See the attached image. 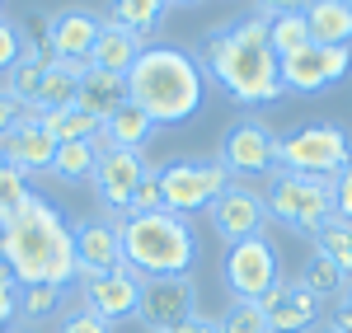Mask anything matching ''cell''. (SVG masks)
Segmentation results:
<instances>
[{
  "mask_svg": "<svg viewBox=\"0 0 352 333\" xmlns=\"http://www.w3.org/2000/svg\"><path fill=\"white\" fill-rule=\"evenodd\" d=\"M0 263L19 286H66L76 282V235L66 216L38 193L0 216Z\"/></svg>",
  "mask_w": 352,
  "mask_h": 333,
  "instance_id": "1",
  "label": "cell"
},
{
  "mask_svg": "<svg viewBox=\"0 0 352 333\" xmlns=\"http://www.w3.org/2000/svg\"><path fill=\"white\" fill-rule=\"evenodd\" d=\"M202 71H212L217 84L244 108L277 104L287 94L282 89V56L272 52L263 14H244L235 24L217 28L202 43Z\"/></svg>",
  "mask_w": 352,
  "mask_h": 333,
  "instance_id": "2",
  "label": "cell"
},
{
  "mask_svg": "<svg viewBox=\"0 0 352 333\" xmlns=\"http://www.w3.org/2000/svg\"><path fill=\"white\" fill-rule=\"evenodd\" d=\"M202 61L184 47L155 43L136 56V66L127 71V104L146 113L155 127H179L202 108Z\"/></svg>",
  "mask_w": 352,
  "mask_h": 333,
  "instance_id": "3",
  "label": "cell"
},
{
  "mask_svg": "<svg viewBox=\"0 0 352 333\" xmlns=\"http://www.w3.org/2000/svg\"><path fill=\"white\" fill-rule=\"evenodd\" d=\"M122 240V263L136 277H188L197 263V235L184 216L174 211H146V216H122L118 221Z\"/></svg>",
  "mask_w": 352,
  "mask_h": 333,
  "instance_id": "4",
  "label": "cell"
},
{
  "mask_svg": "<svg viewBox=\"0 0 352 333\" xmlns=\"http://www.w3.org/2000/svg\"><path fill=\"white\" fill-rule=\"evenodd\" d=\"M352 165V137L333 122H310L287 137H277V174H305V179H338Z\"/></svg>",
  "mask_w": 352,
  "mask_h": 333,
  "instance_id": "5",
  "label": "cell"
},
{
  "mask_svg": "<svg viewBox=\"0 0 352 333\" xmlns=\"http://www.w3.org/2000/svg\"><path fill=\"white\" fill-rule=\"evenodd\" d=\"M263 207H268L272 221L292 225V230H300L310 240L333 216V179H305V174H287L282 169V174H272Z\"/></svg>",
  "mask_w": 352,
  "mask_h": 333,
  "instance_id": "6",
  "label": "cell"
},
{
  "mask_svg": "<svg viewBox=\"0 0 352 333\" xmlns=\"http://www.w3.org/2000/svg\"><path fill=\"white\" fill-rule=\"evenodd\" d=\"M155 174H160L164 211H174L184 221L192 211H212V202L230 188V174L221 160H179V165L155 169Z\"/></svg>",
  "mask_w": 352,
  "mask_h": 333,
  "instance_id": "7",
  "label": "cell"
},
{
  "mask_svg": "<svg viewBox=\"0 0 352 333\" xmlns=\"http://www.w3.org/2000/svg\"><path fill=\"white\" fill-rule=\"evenodd\" d=\"M277 282H282V263H277V249L263 235H254L244 244H230V253H226V286H230L235 301H263Z\"/></svg>",
  "mask_w": 352,
  "mask_h": 333,
  "instance_id": "8",
  "label": "cell"
},
{
  "mask_svg": "<svg viewBox=\"0 0 352 333\" xmlns=\"http://www.w3.org/2000/svg\"><path fill=\"white\" fill-rule=\"evenodd\" d=\"M192 314H197V286H192V277H146L141 282L136 319L151 333H174Z\"/></svg>",
  "mask_w": 352,
  "mask_h": 333,
  "instance_id": "9",
  "label": "cell"
},
{
  "mask_svg": "<svg viewBox=\"0 0 352 333\" xmlns=\"http://www.w3.org/2000/svg\"><path fill=\"white\" fill-rule=\"evenodd\" d=\"M348 66H352V47H320V43H305L300 52L282 56V89L320 94V89L343 80Z\"/></svg>",
  "mask_w": 352,
  "mask_h": 333,
  "instance_id": "10",
  "label": "cell"
},
{
  "mask_svg": "<svg viewBox=\"0 0 352 333\" xmlns=\"http://www.w3.org/2000/svg\"><path fill=\"white\" fill-rule=\"evenodd\" d=\"M263 221H268L263 193H254V188H244V183H230V188L212 202V230H217L226 244H244V240L263 235Z\"/></svg>",
  "mask_w": 352,
  "mask_h": 333,
  "instance_id": "11",
  "label": "cell"
},
{
  "mask_svg": "<svg viewBox=\"0 0 352 333\" xmlns=\"http://www.w3.org/2000/svg\"><path fill=\"white\" fill-rule=\"evenodd\" d=\"M151 174L146 165V155L141 150H104L99 155V165H94V193L104 197V207L109 211H122L127 216V207H132V193L141 188V179Z\"/></svg>",
  "mask_w": 352,
  "mask_h": 333,
  "instance_id": "12",
  "label": "cell"
},
{
  "mask_svg": "<svg viewBox=\"0 0 352 333\" xmlns=\"http://www.w3.org/2000/svg\"><path fill=\"white\" fill-rule=\"evenodd\" d=\"M226 174H277V137L263 122H240L221 141Z\"/></svg>",
  "mask_w": 352,
  "mask_h": 333,
  "instance_id": "13",
  "label": "cell"
},
{
  "mask_svg": "<svg viewBox=\"0 0 352 333\" xmlns=\"http://www.w3.org/2000/svg\"><path fill=\"white\" fill-rule=\"evenodd\" d=\"M85 310L99 314L104 324H118V319H132L141 310V277L132 268H113L104 277H89L85 282Z\"/></svg>",
  "mask_w": 352,
  "mask_h": 333,
  "instance_id": "14",
  "label": "cell"
},
{
  "mask_svg": "<svg viewBox=\"0 0 352 333\" xmlns=\"http://www.w3.org/2000/svg\"><path fill=\"white\" fill-rule=\"evenodd\" d=\"M71 235H76V277L80 282L122 268L118 221H80V225H71Z\"/></svg>",
  "mask_w": 352,
  "mask_h": 333,
  "instance_id": "15",
  "label": "cell"
},
{
  "mask_svg": "<svg viewBox=\"0 0 352 333\" xmlns=\"http://www.w3.org/2000/svg\"><path fill=\"white\" fill-rule=\"evenodd\" d=\"M0 155H5V165L19 169V174H38V169H52L56 141L38 127V113H19V122L0 137Z\"/></svg>",
  "mask_w": 352,
  "mask_h": 333,
  "instance_id": "16",
  "label": "cell"
},
{
  "mask_svg": "<svg viewBox=\"0 0 352 333\" xmlns=\"http://www.w3.org/2000/svg\"><path fill=\"white\" fill-rule=\"evenodd\" d=\"M258 306L268 314L272 333H305V329H315V319H320V301L300 282H277Z\"/></svg>",
  "mask_w": 352,
  "mask_h": 333,
  "instance_id": "17",
  "label": "cell"
},
{
  "mask_svg": "<svg viewBox=\"0 0 352 333\" xmlns=\"http://www.w3.org/2000/svg\"><path fill=\"white\" fill-rule=\"evenodd\" d=\"M99 28H104V19H94L89 10H61L47 19V52L56 61H89Z\"/></svg>",
  "mask_w": 352,
  "mask_h": 333,
  "instance_id": "18",
  "label": "cell"
},
{
  "mask_svg": "<svg viewBox=\"0 0 352 333\" xmlns=\"http://www.w3.org/2000/svg\"><path fill=\"white\" fill-rule=\"evenodd\" d=\"M141 52H146V38H136V33H127V28H118V24L104 19L99 43H94V52H89V66L127 80V71L136 66V56H141Z\"/></svg>",
  "mask_w": 352,
  "mask_h": 333,
  "instance_id": "19",
  "label": "cell"
},
{
  "mask_svg": "<svg viewBox=\"0 0 352 333\" xmlns=\"http://www.w3.org/2000/svg\"><path fill=\"white\" fill-rule=\"evenodd\" d=\"M122 104H127V80H122V76L94 71V66L80 76V89H76V108H80V113L99 117V122H109Z\"/></svg>",
  "mask_w": 352,
  "mask_h": 333,
  "instance_id": "20",
  "label": "cell"
},
{
  "mask_svg": "<svg viewBox=\"0 0 352 333\" xmlns=\"http://www.w3.org/2000/svg\"><path fill=\"white\" fill-rule=\"evenodd\" d=\"M300 10L310 24V43H320V47H348L352 43V0H315Z\"/></svg>",
  "mask_w": 352,
  "mask_h": 333,
  "instance_id": "21",
  "label": "cell"
},
{
  "mask_svg": "<svg viewBox=\"0 0 352 333\" xmlns=\"http://www.w3.org/2000/svg\"><path fill=\"white\" fill-rule=\"evenodd\" d=\"M89 71V61H52L43 71V89H38V104L33 113H56V108H76V89L80 76Z\"/></svg>",
  "mask_w": 352,
  "mask_h": 333,
  "instance_id": "22",
  "label": "cell"
},
{
  "mask_svg": "<svg viewBox=\"0 0 352 333\" xmlns=\"http://www.w3.org/2000/svg\"><path fill=\"white\" fill-rule=\"evenodd\" d=\"M52 61H56L52 52L28 47V52L19 56L10 71H5V84H0V89H5V94H10V99H14L24 113H33V104H38V89H43V71H47Z\"/></svg>",
  "mask_w": 352,
  "mask_h": 333,
  "instance_id": "23",
  "label": "cell"
},
{
  "mask_svg": "<svg viewBox=\"0 0 352 333\" xmlns=\"http://www.w3.org/2000/svg\"><path fill=\"white\" fill-rule=\"evenodd\" d=\"M151 137H155V122L136 108V104H122V108L104 122V132H99V141H104L109 150H146Z\"/></svg>",
  "mask_w": 352,
  "mask_h": 333,
  "instance_id": "24",
  "label": "cell"
},
{
  "mask_svg": "<svg viewBox=\"0 0 352 333\" xmlns=\"http://www.w3.org/2000/svg\"><path fill=\"white\" fill-rule=\"evenodd\" d=\"M109 146L94 137V141H66V146H56V160H52V174L56 179H66V183H80V179H94V165H99V155H104Z\"/></svg>",
  "mask_w": 352,
  "mask_h": 333,
  "instance_id": "25",
  "label": "cell"
},
{
  "mask_svg": "<svg viewBox=\"0 0 352 333\" xmlns=\"http://www.w3.org/2000/svg\"><path fill=\"white\" fill-rule=\"evenodd\" d=\"M38 127L56 141V146H66V141H94L104 132V122L99 117H89L80 108H56V113H38Z\"/></svg>",
  "mask_w": 352,
  "mask_h": 333,
  "instance_id": "26",
  "label": "cell"
},
{
  "mask_svg": "<svg viewBox=\"0 0 352 333\" xmlns=\"http://www.w3.org/2000/svg\"><path fill=\"white\" fill-rule=\"evenodd\" d=\"M268 43H272L277 56H292L310 43V24H305V10L300 5H292V10L277 5V14H268Z\"/></svg>",
  "mask_w": 352,
  "mask_h": 333,
  "instance_id": "27",
  "label": "cell"
},
{
  "mask_svg": "<svg viewBox=\"0 0 352 333\" xmlns=\"http://www.w3.org/2000/svg\"><path fill=\"white\" fill-rule=\"evenodd\" d=\"M310 240H315V253H320V258H329V263H333V268L352 282V225L338 221V216H329V221L320 225Z\"/></svg>",
  "mask_w": 352,
  "mask_h": 333,
  "instance_id": "28",
  "label": "cell"
},
{
  "mask_svg": "<svg viewBox=\"0 0 352 333\" xmlns=\"http://www.w3.org/2000/svg\"><path fill=\"white\" fill-rule=\"evenodd\" d=\"M164 10H169L164 0H118L113 14H109V24L127 28V33H136V38H146V33L164 19Z\"/></svg>",
  "mask_w": 352,
  "mask_h": 333,
  "instance_id": "29",
  "label": "cell"
},
{
  "mask_svg": "<svg viewBox=\"0 0 352 333\" xmlns=\"http://www.w3.org/2000/svg\"><path fill=\"white\" fill-rule=\"evenodd\" d=\"M221 333H272L268 329V314L258 301H230V310L221 314Z\"/></svg>",
  "mask_w": 352,
  "mask_h": 333,
  "instance_id": "30",
  "label": "cell"
},
{
  "mask_svg": "<svg viewBox=\"0 0 352 333\" xmlns=\"http://www.w3.org/2000/svg\"><path fill=\"white\" fill-rule=\"evenodd\" d=\"M300 286H305V291L320 301V296H338V291L348 286V277H343V273H338L329 258H320V253H315V258L305 263V277H300Z\"/></svg>",
  "mask_w": 352,
  "mask_h": 333,
  "instance_id": "31",
  "label": "cell"
},
{
  "mask_svg": "<svg viewBox=\"0 0 352 333\" xmlns=\"http://www.w3.org/2000/svg\"><path fill=\"white\" fill-rule=\"evenodd\" d=\"M56 301H61L56 286H24V296H19V314H28V319H47V314L56 310Z\"/></svg>",
  "mask_w": 352,
  "mask_h": 333,
  "instance_id": "32",
  "label": "cell"
},
{
  "mask_svg": "<svg viewBox=\"0 0 352 333\" xmlns=\"http://www.w3.org/2000/svg\"><path fill=\"white\" fill-rule=\"evenodd\" d=\"M24 52H28L24 28L14 24V19H0V71H10V66H14Z\"/></svg>",
  "mask_w": 352,
  "mask_h": 333,
  "instance_id": "33",
  "label": "cell"
},
{
  "mask_svg": "<svg viewBox=\"0 0 352 333\" xmlns=\"http://www.w3.org/2000/svg\"><path fill=\"white\" fill-rule=\"evenodd\" d=\"M146 211H164V197H160V174L151 169L146 179H141V188L132 193V207H127V216H146Z\"/></svg>",
  "mask_w": 352,
  "mask_h": 333,
  "instance_id": "34",
  "label": "cell"
},
{
  "mask_svg": "<svg viewBox=\"0 0 352 333\" xmlns=\"http://www.w3.org/2000/svg\"><path fill=\"white\" fill-rule=\"evenodd\" d=\"M19 296H24V286H19L14 273L0 263V324H10V319L19 314Z\"/></svg>",
  "mask_w": 352,
  "mask_h": 333,
  "instance_id": "35",
  "label": "cell"
},
{
  "mask_svg": "<svg viewBox=\"0 0 352 333\" xmlns=\"http://www.w3.org/2000/svg\"><path fill=\"white\" fill-rule=\"evenodd\" d=\"M333 216L352 225V165L333 179Z\"/></svg>",
  "mask_w": 352,
  "mask_h": 333,
  "instance_id": "36",
  "label": "cell"
},
{
  "mask_svg": "<svg viewBox=\"0 0 352 333\" xmlns=\"http://www.w3.org/2000/svg\"><path fill=\"white\" fill-rule=\"evenodd\" d=\"M61 333H113V324H104L99 314H89V310H76V314H66V324H61Z\"/></svg>",
  "mask_w": 352,
  "mask_h": 333,
  "instance_id": "37",
  "label": "cell"
},
{
  "mask_svg": "<svg viewBox=\"0 0 352 333\" xmlns=\"http://www.w3.org/2000/svg\"><path fill=\"white\" fill-rule=\"evenodd\" d=\"M19 104H14V99H10V94H5V89H0V137H5V132H10V127H14V122H19Z\"/></svg>",
  "mask_w": 352,
  "mask_h": 333,
  "instance_id": "38",
  "label": "cell"
},
{
  "mask_svg": "<svg viewBox=\"0 0 352 333\" xmlns=\"http://www.w3.org/2000/svg\"><path fill=\"white\" fill-rule=\"evenodd\" d=\"M174 333H221V329L212 324V319H202V314H192V319H184V324H179Z\"/></svg>",
  "mask_w": 352,
  "mask_h": 333,
  "instance_id": "39",
  "label": "cell"
},
{
  "mask_svg": "<svg viewBox=\"0 0 352 333\" xmlns=\"http://www.w3.org/2000/svg\"><path fill=\"white\" fill-rule=\"evenodd\" d=\"M5 174H10V165H5V155H0V183H5Z\"/></svg>",
  "mask_w": 352,
  "mask_h": 333,
  "instance_id": "40",
  "label": "cell"
},
{
  "mask_svg": "<svg viewBox=\"0 0 352 333\" xmlns=\"http://www.w3.org/2000/svg\"><path fill=\"white\" fill-rule=\"evenodd\" d=\"M343 310H352V282H348V306H343Z\"/></svg>",
  "mask_w": 352,
  "mask_h": 333,
  "instance_id": "41",
  "label": "cell"
},
{
  "mask_svg": "<svg viewBox=\"0 0 352 333\" xmlns=\"http://www.w3.org/2000/svg\"><path fill=\"white\" fill-rule=\"evenodd\" d=\"M0 333H5V324H0Z\"/></svg>",
  "mask_w": 352,
  "mask_h": 333,
  "instance_id": "42",
  "label": "cell"
}]
</instances>
